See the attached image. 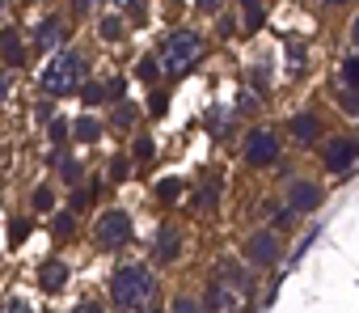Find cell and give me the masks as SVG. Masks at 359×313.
Segmentation results:
<instances>
[{
	"mask_svg": "<svg viewBox=\"0 0 359 313\" xmlns=\"http://www.w3.org/2000/svg\"><path fill=\"white\" fill-rule=\"evenodd\" d=\"M135 156H140V161H148V156H152V140H148V135L135 140Z\"/></svg>",
	"mask_w": 359,
	"mask_h": 313,
	"instance_id": "4316f807",
	"label": "cell"
},
{
	"mask_svg": "<svg viewBox=\"0 0 359 313\" xmlns=\"http://www.w3.org/2000/svg\"><path fill=\"white\" fill-rule=\"evenodd\" d=\"M165 106H169V102H165V93H152V114H156V119L165 114Z\"/></svg>",
	"mask_w": 359,
	"mask_h": 313,
	"instance_id": "836d02e7",
	"label": "cell"
},
{
	"mask_svg": "<svg viewBox=\"0 0 359 313\" xmlns=\"http://www.w3.org/2000/svg\"><path fill=\"white\" fill-rule=\"evenodd\" d=\"M81 98H85L89 106H97V102H106V98H110V89H106V85H85V89H81Z\"/></svg>",
	"mask_w": 359,
	"mask_h": 313,
	"instance_id": "d6986e66",
	"label": "cell"
},
{
	"mask_svg": "<svg viewBox=\"0 0 359 313\" xmlns=\"http://www.w3.org/2000/svg\"><path fill=\"white\" fill-rule=\"evenodd\" d=\"M216 5H220V0H199V9H203V13H216Z\"/></svg>",
	"mask_w": 359,
	"mask_h": 313,
	"instance_id": "d590c367",
	"label": "cell"
},
{
	"mask_svg": "<svg viewBox=\"0 0 359 313\" xmlns=\"http://www.w3.org/2000/svg\"><path fill=\"white\" fill-rule=\"evenodd\" d=\"M152 292H156V284H152L148 267H118L114 279H110V300L118 309H140V305L152 300Z\"/></svg>",
	"mask_w": 359,
	"mask_h": 313,
	"instance_id": "6da1fadb",
	"label": "cell"
},
{
	"mask_svg": "<svg viewBox=\"0 0 359 313\" xmlns=\"http://www.w3.org/2000/svg\"><path fill=\"white\" fill-rule=\"evenodd\" d=\"M60 174H64V182H68V187H72V182H81V161L64 156V161H60Z\"/></svg>",
	"mask_w": 359,
	"mask_h": 313,
	"instance_id": "ac0fdd59",
	"label": "cell"
},
{
	"mask_svg": "<svg viewBox=\"0 0 359 313\" xmlns=\"http://www.w3.org/2000/svg\"><path fill=\"white\" fill-rule=\"evenodd\" d=\"M199 305H203V300H195V296H177V300H173V309H182V313H187V309H199Z\"/></svg>",
	"mask_w": 359,
	"mask_h": 313,
	"instance_id": "1f68e13d",
	"label": "cell"
},
{
	"mask_svg": "<svg viewBox=\"0 0 359 313\" xmlns=\"http://www.w3.org/2000/svg\"><path fill=\"white\" fill-rule=\"evenodd\" d=\"M245 9V30H258L262 26V0H241Z\"/></svg>",
	"mask_w": 359,
	"mask_h": 313,
	"instance_id": "e0dca14e",
	"label": "cell"
},
{
	"mask_svg": "<svg viewBox=\"0 0 359 313\" xmlns=\"http://www.w3.org/2000/svg\"><path fill=\"white\" fill-rule=\"evenodd\" d=\"M342 110L359 119V89H351V85H346V93H342Z\"/></svg>",
	"mask_w": 359,
	"mask_h": 313,
	"instance_id": "7402d4cb",
	"label": "cell"
},
{
	"mask_svg": "<svg viewBox=\"0 0 359 313\" xmlns=\"http://www.w3.org/2000/svg\"><path fill=\"white\" fill-rule=\"evenodd\" d=\"M135 114H140V110H135L131 102H118V106H114V127H118V131H127V127L135 123Z\"/></svg>",
	"mask_w": 359,
	"mask_h": 313,
	"instance_id": "2e32d148",
	"label": "cell"
},
{
	"mask_svg": "<svg viewBox=\"0 0 359 313\" xmlns=\"http://www.w3.org/2000/svg\"><path fill=\"white\" fill-rule=\"evenodd\" d=\"M123 5H131V9H140V5H144V0H123Z\"/></svg>",
	"mask_w": 359,
	"mask_h": 313,
	"instance_id": "8d00e7d4",
	"label": "cell"
},
{
	"mask_svg": "<svg viewBox=\"0 0 359 313\" xmlns=\"http://www.w3.org/2000/svg\"><path fill=\"white\" fill-rule=\"evenodd\" d=\"M110 178H114V182L127 178V156H114V161H110Z\"/></svg>",
	"mask_w": 359,
	"mask_h": 313,
	"instance_id": "484cf974",
	"label": "cell"
},
{
	"mask_svg": "<svg viewBox=\"0 0 359 313\" xmlns=\"http://www.w3.org/2000/svg\"><path fill=\"white\" fill-rule=\"evenodd\" d=\"M156 68H161V60H140V68H135V72H140L144 81H156Z\"/></svg>",
	"mask_w": 359,
	"mask_h": 313,
	"instance_id": "cb8c5ba5",
	"label": "cell"
},
{
	"mask_svg": "<svg viewBox=\"0 0 359 313\" xmlns=\"http://www.w3.org/2000/svg\"><path fill=\"white\" fill-rule=\"evenodd\" d=\"M72 5H76V13H89V9H93V0H72Z\"/></svg>",
	"mask_w": 359,
	"mask_h": 313,
	"instance_id": "e575fe53",
	"label": "cell"
},
{
	"mask_svg": "<svg viewBox=\"0 0 359 313\" xmlns=\"http://www.w3.org/2000/svg\"><path fill=\"white\" fill-rule=\"evenodd\" d=\"M72 135H76L81 144H93V140L102 135V127H97V119H76V127H72Z\"/></svg>",
	"mask_w": 359,
	"mask_h": 313,
	"instance_id": "9a60e30c",
	"label": "cell"
},
{
	"mask_svg": "<svg viewBox=\"0 0 359 313\" xmlns=\"http://www.w3.org/2000/svg\"><path fill=\"white\" fill-rule=\"evenodd\" d=\"M342 81H346L351 89H359V55H351V60L342 64Z\"/></svg>",
	"mask_w": 359,
	"mask_h": 313,
	"instance_id": "ffe728a7",
	"label": "cell"
},
{
	"mask_svg": "<svg viewBox=\"0 0 359 313\" xmlns=\"http://www.w3.org/2000/svg\"><path fill=\"white\" fill-rule=\"evenodd\" d=\"M51 140H55V144H64V140H68V123H64V119H55V123H51Z\"/></svg>",
	"mask_w": 359,
	"mask_h": 313,
	"instance_id": "83f0119b",
	"label": "cell"
},
{
	"mask_svg": "<svg viewBox=\"0 0 359 313\" xmlns=\"http://www.w3.org/2000/svg\"><path fill=\"white\" fill-rule=\"evenodd\" d=\"M34 39H39V47H43V51H55V47H60V39H64V26H60L55 18H47V22H39Z\"/></svg>",
	"mask_w": 359,
	"mask_h": 313,
	"instance_id": "4fadbf2b",
	"label": "cell"
},
{
	"mask_svg": "<svg viewBox=\"0 0 359 313\" xmlns=\"http://www.w3.org/2000/svg\"><path fill=\"white\" fill-rule=\"evenodd\" d=\"M93 199H97V187H89V191H76V195H72V208H89Z\"/></svg>",
	"mask_w": 359,
	"mask_h": 313,
	"instance_id": "d4e9b609",
	"label": "cell"
},
{
	"mask_svg": "<svg viewBox=\"0 0 359 313\" xmlns=\"http://www.w3.org/2000/svg\"><path fill=\"white\" fill-rule=\"evenodd\" d=\"M156 195H161V199H169V204H173V199H177V195H182V182H177V178H165V182H161V187H156Z\"/></svg>",
	"mask_w": 359,
	"mask_h": 313,
	"instance_id": "44dd1931",
	"label": "cell"
},
{
	"mask_svg": "<svg viewBox=\"0 0 359 313\" xmlns=\"http://www.w3.org/2000/svg\"><path fill=\"white\" fill-rule=\"evenodd\" d=\"M55 233H60V237H68V233H72V216H68V212H60V216H55Z\"/></svg>",
	"mask_w": 359,
	"mask_h": 313,
	"instance_id": "f546056e",
	"label": "cell"
},
{
	"mask_svg": "<svg viewBox=\"0 0 359 313\" xmlns=\"http://www.w3.org/2000/svg\"><path fill=\"white\" fill-rule=\"evenodd\" d=\"M39 284H43L47 292H60V288L68 284V267H64L60 258H47V262L39 267Z\"/></svg>",
	"mask_w": 359,
	"mask_h": 313,
	"instance_id": "9c48e42d",
	"label": "cell"
},
{
	"mask_svg": "<svg viewBox=\"0 0 359 313\" xmlns=\"http://www.w3.org/2000/svg\"><path fill=\"white\" fill-rule=\"evenodd\" d=\"M9 237H13V241H22V237H30V220H13V229H9Z\"/></svg>",
	"mask_w": 359,
	"mask_h": 313,
	"instance_id": "4dcf8cb0",
	"label": "cell"
},
{
	"mask_svg": "<svg viewBox=\"0 0 359 313\" xmlns=\"http://www.w3.org/2000/svg\"><path fill=\"white\" fill-rule=\"evenodd\" d=\"M287 204H292L296 212H313V208H321V187H313V182L296 178V182L287 187Z\"/></svg>",
	"mask_w": 359,
	"mask_h": 313,
	"instance_id": "ba28073f",
	"label": "cell"
},
{
	"mask_svg": "<svg viewBox=\"0 0 359 313\" xmlns=\"http://www.w3.org/2000/svg\"><path fill=\"white\" fill-rule=\"evenodd\" d=\"M51 204H55V199H51V191H47V187H43V191H34V208H39V212H47Z\"/></svg>",
	"mask_w": 359,
	"mask_h": 313,
	"instance_id": "f1b7e54d",
	"label": "cell"
},
{
	"mask_svg": "<svg viewBox=\"0 0 359 313\" xmlns=\"http://www.w3.org/2000/svg\"><path fill=\"white\" fill-rule=\"evenodd\" d=\"M177 250H182V237H177V229H161V237H156V258L161 262H173L177 258Z\"/></svg>",
	"mask_w": 359,
	"mask_h": 313,
	"instance_id": "7c38bea8",
	"label": "cell"
},
{
	"mask_svg": "<svg viewBox=\"0 0 359 313\" xmlns=\"http://www.w3.org/2000/svg\"><path fill=\"white\" fill-rule=\"evenodd\" d=\"M102 34L106 39H118L123 34V18H102Z\"/></svg>",
	"mask_w": 359,
	"mask_h": 313,
	"instance_id": "603a6c76",
	"label": "cell"
},
{
	"mask_svg": "<svg viewBox=\"0 0 359 313\" xmlns=\"http://www.w3.org/2000/svg\"><path fill=\"white\" fill-rule=\"evenodd\" d=\"M275 156H279V140L271 131H250L245 135V161L250 166H275Z\"/></svg>",
	"mask_w": 359,
	"mask_h": 313,
	"instance_id": "5b68a950",
	"label": "cell"
},
{
	"mask_svg": "<svg viewBox=\"0 0 359 313\" xmlns=\"http://www.w3.org/2000/svg\"><path fill=\"white\" fill-rule=\"evenodd\" d=\"M203 305H208V309H237V305H241V296H237L229 284H208Z\"/></svg>",
	"mask_w": 359,
	"mask_h": 313,
	"instance_id": "30bf717a",
	"label": "cell"
},
{
	"mask_svg": "<svg viewBox=\"0 0 359 313\" xmlns=\"http://www.w3.org/2000/svg\"><path fill=\"white\" fill-rule=\"evenodd\" d=\"M81 81H85V60H81L76 51H60V55L47 64V72H43V93L68 98V93L81 89Z\"/></svg>",
	"mask_w": 359,
	"mask_h": 313,
	"instance_id": "3957f363",
	"label": "cell"
},
{
	"mask_svg": "<svg viewBox=\"0 0 359 313\" xmlns=\"http://www.w3.org/2000/svg\"><path fill=\"white\" fill-rule=\"evenodd\" d=\"M216 191H220V182L212 178V182H208V191H203V208H212V204H216Z\"/></svg>",
	"mask_w": 359,
	"mask_h": 313,
	"instance_id": "d6a6232c",
	"label": "cell"
},
{
	"mask_svg": "<svg viewBox=\"0 0 359 313\" xmlns=\"http://www.w3.org/2000/svg\"><path fill=\"white\" fill-rule=\"evenodd\" d=\"M325 5H346V0H325Z\"/></svg>",
	"mask_w": 359,
	"mask_h": 313,
	"instance_id": "f35d334b",
	"label": "cell"
},
{
	"mask_svg": "<svg viewBox=\"0 0 359 313\" xmlns=\"http://www.w3.org/2000/svg\"><path fill=\"white\" fill-rule=\"evenodd\" d=\"M245 258H250L254 267L279 262V241H275V233H254V237L245 241Z\"/></svg>",
	"mask_w": 359,
	"mask_h": 313,
	"instance_id": "8992f818",
	"label": "cell"
},
{
	"mask_svg": "<svg viewBox=\"0 0 359 313\" xmlns=\"http://www.w3.org/2000/svg\"><path fill=\"white\" fill-rule=\"evenodd\" d=\"M93 237H97V246H106V250H114V246H127L131 241V216L127 212H106L97 225H93Z\"/></svg>",
	"mask_w": 359,
	"mask_h": 313,
	"instance_id": "277c9868",
	"label": "cell"
},
{
	"mask_svg": "<svg viewBox=\"0 0 359 313\" xmlns=\"http://www.w3.org/2000/svg\"><path fill=\"white\" fill-rule=\"evenodd\" d=\"M355 156H359V140H330V148H325V166L338 174V170L355 166Z\"/></svg>",
	"mask_w": 359,
	"mask_h": 313,
	"instance_id": "52a82bcc",
	"label": "cell"
},
{
	"mask_svg": "<svg viewBox=\"0 0 359 313\" xmlns=\"http://www.w3.org/2000/svg\"><path fill=\"white\" fill-rule=\"evenodd\" d=\"M203 55V39L195 30H173L165 43H161V72L165 76H182L187 68H195V60Z\"/></svg>",
	"mask_w": 359,
	"mask_h": 313,
	"instance_id": "7a4b0ae2",
	"label": "cell"
},
{
	"mask_svg": "<svg viewBox=\"0 0 359 313\" xmlns=\"http://www.w3.org/2000/svg\"><path fill=\"white\" fill-rule=\"evenodd\" d=\"M0 51H5L9 64H22V60H26V51H22V34H18V30H0Z\"/></svg>",
	"mask_w": 359,
	"mask_h": 313,
	"instance_id": "5bb4252c",
	"label": "cell"
},
{
	"mask_svg": "<svg viewBox=\"0 0 359 313\" xmlns=\"http://www.w3.org/2000/svg\"><path fill=\"white\" fill-rule=\"evenodd\" d=\"M355 43H359V18H355Z\"/></svg>",
	"mask_w": 359,
	"mask_h": 313,
	"instance_id": "74e56055",
	"label": "cell"
},
{
	"mask_svg": "<svg viewBox=\"0 0 359 313\" xmlns=\"http://www.w3.org/2000/svg\"><path fill=\"white\" fill-rule=\"evenodd\" d=\"M292 135H296L300 144H313V140L321 135V123H317V114H292Z\"/></svg>",
	"mask_w": 359,
	"mask_h": 313,
	"instance_id": "8fae6325",
	"label": "cell"
}]
</instances>
